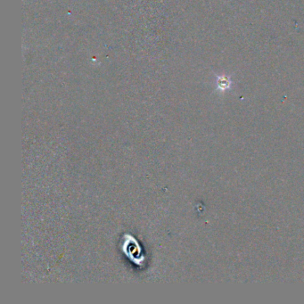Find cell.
Instances as JSON below:
<instances>
[{"label": "cell", "mask_w": 304, "mask_h": 304, "mask_svg": "<svg viewBox=\"0 0 304 304\" xmlns=\"http://www.w3.org/2000/svg\"><path fill=\"white\" fill-rule=\"evenodd\" d=\"M217 83H218V86H219L220 88H223V89H224V88H228V86H229V84H230V81H229L228 79H227V77H223L222 79H221V78H219V80H218Z\"/></svg>", "instance_id": "obj_1"}]
</instances>
